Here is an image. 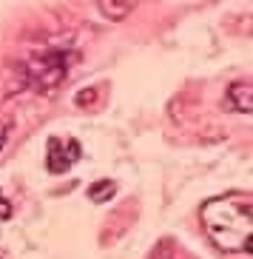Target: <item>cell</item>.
<instances>
[{"label":"cell","instance_id":"3","mask_svg":"<svg viewBox=\"0 0 253 259\" xmlns=\"http://www.w3.org/2000/svg\"><path fill=\"white\" fill-rule=\"evenodd\" d=\"M80 157H83V145L77 143V140L48 137V143H46V168L52 171V174H66Z\"/></svg>","mask_w":253,"mask_h":259},{"label":"cell","instance_id":"7","mask_svg":"<svg viewBox=\"0 0 253 259\" xmlns=\"http://www.w3.org/2000/svg\"><path fill=\"white\" fill-rule=\"evenodd\" d=\"M12 202H9V199H3L0 197V220H12Z\"/></svg>","mask_w":253,"mask_h":259},{"label":"cell","instance_id":"5","mask_svg":"<svg viewBox=\"0 0 253 259\" xmlns=\"http://www.w3.org/2000/svg\"><path fill=\"white\" fill-rule=\"evenodd\" d=\"M97 6H100V15L103 17H108V20H123L125 15H131V12H134V6H137V3H131V0H120V3L100 0Z\"/></svg>","mask_w":253,"mask_h":259},{"label":"cell","instance_id":"2","mask_svg":"<svg viewBox=\"0 0 253 259\" xmlns=\"http://www.w3.org/2000/svg\"><path fill=\"white\" fill-rule=\"evenodd\" d=\"M80 54L69 49H48V52H34L23 63V80L34 92H52L66 80L69 69L77 63Z\"/></svg>","mask_w":253,"mask_h":259},{"label":"cell","instance_id":"9","mask_svg":"<svg viewBox=\"0 0 253 259\" xmlns=\"http://www.w3.org/2000/svg\"><path fill=\"white\" fill-rule=\"evenodd\" d=\"M0 259H6V253H3V251H0Z\"/></svg>","mask_w":253,"mask_h":259},{"label":"cell","instance_id":"1","mask_svg":"<svg viewBox=\"0 0 253 259\" xmlns=\"http://www.w3.org/2000/svg\"><path fill=\"white\" fill-rule=\"evenodd\" d=\"M202 225L211 242L225 253L253 251V199L245 191H230L202 205Z\"/></svg>","mask_w":253,"mask_h":259},{"label":"cell","instance_id":"6","mask_svg":"<svg viewBox=\"0 0 253 259\" xmlns=\"http://www.w3.org/2000/svg\"><path fill=\"white\" fill-rule=\"evenodd\" d=\"M114 194H117V183H111V180H100L88 188V199H94V202H106Z\"/></svg>","mask_w":253,"mask_h":259},{"label":"cell","instance_id":"4","mask_svg":"<svg viewBox=\"0 0 253 259\" xmlns=\"http://www.w3.org/2000/svg\"><path fill=\"white\" fill-rule=\"evenodd\" d=\"M225 106L230 111H239V114H250L253 111V89L247 80H239L228 89V100H225Z\"/></svg>","mask_w":253,"mask_h":259},{"label":"cell","instance_id":"8","mask_svg":"<svg viewBox=\"0 0 253 259\" xmlns=\"http://www.w3.org/2000/svg\"><path fill=\"white\" fill-rule=\"evenodd\" d=\"M6 137H9V125H0V148L6 145Z\"/></svg>","mask_w":253,"mask_h":259}]
</instances>
